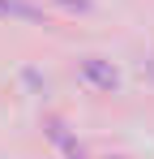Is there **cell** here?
Listing matches in <instances>:
<instances>
[{"label": "cell", "mask_w": 154, "mask_h": 159, "mask_svg": "<svg viewBox=\"0 0 154 159\" xmlns=\"http://www.w3.org/2000/svg\"><path fill=\"white\" fill-rule=\"evenodd\" d=\"M81 78L90 82V86H94V90H116V69H111V65H107V60H99V56H86V60H81Z\"/></svg>", "instance_id": "1"}, {"label": "cell", "mask_w": 154, "mask_h": 159, "mask_svg": "<svg viewBox=\"0 0 154 159\" xmlns=\"http://www.w3.org/2000/svg\"><path fill=\"white\" fill-rule=\"evenodd\" d=\"M60 4H69V9H86L90 0H60Z\"/></svg>", "instance_id": "2"}]
</instances>
